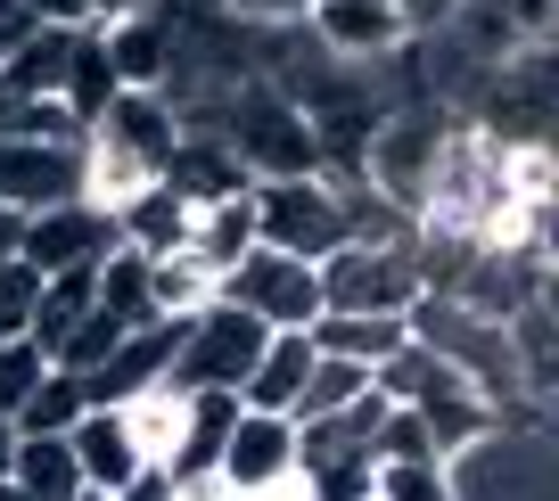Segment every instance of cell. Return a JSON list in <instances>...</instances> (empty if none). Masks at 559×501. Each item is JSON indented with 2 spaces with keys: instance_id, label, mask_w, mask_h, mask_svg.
<instances>
[{
  "instance_id": "cell-1",
  "label": "cell",
  "mask_w": 559,
  "mask_h": 501,
  "mask_svg": "<svg viewBox=\"0 0 559 501\" xmlns=\"http://www.w3.org/2000/svg\"><path fill=\"white\" fill-rule=\"evenodd\" d=\"M190 132H223L230 156H239L255 181H288V174H321V140H313V116H305L272 74H247L239 91H223L206 123Z\"/></svg>"
},
{
  "instance_id": "cell-2",
  "label": "cell",
  "mask_w": 559,
  "mask_h": 501,
  "mask_svg": "<svg viewBox=\"0 0 559 501\" xmlns=\"http://www.w3.org/2000/svg\"><path fill=\"white\" fill-rule=\"evenodd\" d=\"M379 395L428 419V428H437V444H444V461H453V452L493 444V428H502V411L477 395L469 370L444 362V354H437V346H419V337L395 354V362H379Z\"/></svg>"
},
{
  "instance_id": "cell-3",
  "label": "cell",
  "mask_w": 559,
  "mask_h": 501,
  "mask_svg": "<svg viewBox=\"0 0 559 501\" xmlns=\"http://www.w3.org/2000/svg\"><path fill=\"white\" fill-rule=\"evenodd\" d=\"M321 296H330V312H412L428 296L419 230H403V239H346L321 263Z\"/></svg>"
},
{
  "instance_id": "cell-4",
  "label": "cell",
  "mask_w": 559,
  "mask_h": 501,
  "mask_svg": "<svg viewBox=\"0 0 559 501\" xmlns=\"http://www.w3.org/2000/svg\"><path fill=\"white\" fill-rule=\"evenodd\" d=\"M255 223H263V247L330 263L337 247H346V198H337V181H321V174L255 181Z\"/></svg>"
},
{
  "instance_id": "cell-5",
  "label": "cell",
  "mask_w": 559,
  "mask_h": 501,
  "mask_svg": "<svg viewBox=\"0 0 559 501\" xmlns=\"http://www.w3.org/2000/svg\"><path fill=\"white\" fill-rule=\"evenodd\" d=\"M453 107L437 99H412V107H386L379 140H370V190H386L403 214L419 223V190H428V174H437L444 140H453Z\"/></svg>"
},
{
  "instance_id": "cell-6",
  "label": "cell",
  "mask_w": 559,
  "mask_h": 501,
  "mask_svg": "<svg viewBox=\"0 0 559 501\" xmlns=\"http://www.w3.org/2000/svg\"><path fill=\"white\" fill-rule=\"evenodd\" d=\"M223 305L255 312L263 329H313L321 312H330V296H321V263L280 255V247H255V255H239L223 272Z\"/></svg>"
},
{
  "instance_id": "cell-7",
  "label": "cell",
  "mask_w": 559,
  "mask_h": 501,
  "mask_svg": "<svg viewBox=\"0 0 559 501\" xmlns=\"http://www.w3.org/2000/svg\"><path fill=\"white\" fill-rule=\"evenodd\" d=\"M263 346H272V329H263L255 312H239V305H223V296H214V305L198 312L190 329H181L174 386H190V395H206V386H230V395H239Z\"/></svg>"
},
{
  "instance_id": "cell-8",
  "label": "cell",
  "mask_w": 559,
  "mask_h": 501,
  "mask_svg": "<svg viewBox=\"0 0 559 501\" xmlns=\"http://www.w3.org/2000/svg\"><path fill=\"white\" fill-rule=\"evenodd\" d=\"M116 247H123L116 214H99V206H83V198H67V206H41V214H25V239H17V255L34 263L41 279H50V272H91V263H107Z\"/></svg>"
},
{
  "instance_id": "cell-9",
  "label": "cell",
  "mask_w": 559,
  "mask_h": 501,
  "mask_svg": "<svg viewBox=\"0 0 559 501\" xmlns=\"http://www.w3.org/2000/svg\"><path fill=\"white\" fill-rule=\"evenodd\" d=\"M305 468V428L297 419H280V411H239V428H230L223 444V493H263V485L280 477H297Z\"/></svg>"
},
{
  "instance_id": "cell-10",
  "label": "cell",
  "mask_w": 559,
  "mask_h": 501,
  "mask_svg": "<svg viewBox=\"0 0 559 501\" xmlns=\"http://www.w3.org/2000/svg\"><path fill=\"white\" fill-rule=\"evenodd\" d=\"M107 67H116L123 91H165L174 83V9L165 0H140V9H116L99 17Z\"/></svg>"
},
{
  "instance_id": "cell-11",
  "label": "cell",
  "mask_w": 559,
  "mask_h": 501,
  "mask_svg": "<svg viewBox=\"0 0 559 501\" xmlns=\"http://www.w3.org/2000/svg\"><path fill=\"white\" fill-rule=\"evenodd\" d=\"M83 198V148H58V140H0V206L41 214Z\"/></svg>"
},
{
  "instance_id": "cell-12",
  "label": "cell",
  "mask_w": 559,
  "mask_h": 501,
  "mask_svg": "<svg viewBox=\"0 0 559 501\" xmlns=\"http://www.w3.org/2000/svg\"><path fill=\"white\" fill-rule=\"evenodd\" d=\"M313 34L330 41L346 67H379V58L412 50V25H403V0H321Z\"/></svg>"
},
{
  "instance_id": "cell-13",
  "label": "cell",
  "mask_w": 559,
  "mask_h": 501,
  "mask_svg": "<svg viewBox=\"0 0 559 501\" xmlns=\"http://www.w3.org/2000/svg\"><path fill=\"white\" fill-rule=\"evenodd\" d=\"M181 329H190V321L132 329V337L91 370V403H132V395H148V386H165V379H174V354H181Z\"/></svg>"
},
{
  "instance_id": "cell-14",
  "label": "cell",
  "mask_w": 559,
  "mask_h": 501,
  "mask_svg": "<svg viewBox=\"0 0 559 501\" xmlns=\"http://www.w3.org/2000/svg\"><path fill=\"white\" fill-rule=\"evenodd\" d=\"M74 468H83V485L91 493H123V485L140 477V436H132V419H123V403H91L83 419H74Z\"/></svg>"
},
{
  "instance_id": "cell-15",
  "label": "cell",
  "mask_w": 559,
  "mask_h": 501,
  "mask_svg": "<svg viewBox=\"0 0 559 501\" xmlns=\"http://www.w3.org/2000/svg\"><path fill=\"white\" fill-rule=\"evenodd\" d=\"M321 370V346H313V329H272V346L255 354V370H247L239 403L247 411H280V419H297L305 386H313Z\"/></svg>"
},
{
  "instance_id": "cell-16",
  "label": "cell",
  "mask_w": 559,
  "mask_h": 501,
  "mask_svg": "<svg viewBox=\"0 0 559 501\" xmlns=\"http://www.w3.org/2000/svg\"><path fill=\"white\" fill-rule=\"evenodd\" d=\"M91 132H99V140H116V148H132L140 165H157V174H165L190 123H181V107L165 99V91H116V99H107V116L91 123Z\"/></svg>"
},
{
  "instance_id": "cell-17",
  "label": "cell",
  "mask_w": 559,
  "mask_h": 501,
  "mask_svg": "<svg viewBox=\"0 0 559 501\" xmlns=\"http://www.w3.org/2000/svg\"><path fill=\"white\" fill-rule=\"evenodd\" d=\"M165 181H174L190 206H214V198L255 190V174H247L239 156H230V140H223V132H181V148H174V165H165Z\"/></svg>"
},
{
  "instance_id": "cell-18",
  "label": "cell",
  "mask_w": 559,
  "mask_h": 501,
  "mask_svg": "<svg viewBox=\"0 0 559 501\" xmlns=\"http://www.w3.org/2000/svg\"><path fill=\"white\" fill-rule=\"evenodd\" d=\"M313 346L337 354V362L379 370V362H395V354L412 346V312H321V321H313Z\"/></svg>"
},
{
  "instance_id": "cell-19",
  "label": "cell",
  "mask_w": 559,
  "mask_h": 501,
  "mask_svg": "<svg viewBox=\"0 0 559 501\" xmlns=\"http://www.w3.org/2000/svg\"><path fill=\"white\" fill-rule=\"evenodd\" d=\"M223 296V272H214L198 247H174V255H148V305L157 321H198V312Z\"/></svg>"
},
{
  "instance_id": "cell-20",
  "label": "cell",
  "mask_w": 559,
  "mask_h": 501,
  "mask_svg": "<svg viewBox=\"0 0 559 501\" xmlns=\"http://www.w3.org/2000/svg\"><path fill=\"white\" fill-rule=\"evenodd\" d=\"M116 230H123V247H140V255H174V247H190L198 206L174 190V181H157V190H140L132 206L116 214Z\"/></svg>"
},
{
  "instance_id": "cell-21",
  "label": "cell",
  "mask_w": 559,
  "mask_h": 501,
  "mask_svg": "<svg viewBox=\"0 0 559 501\" xmlns=\"http://www.w3.org/2000/svg\"><path fill=\"white\" fill-rule=\"evenodd\" d=\"M157 165H140L132 148H116V140H99V132H83V206H99V214H123L140 190H157Z\"/></svg>"
},
{
  "instance_id": "cell-22",
  "label": "cell",
  "mask_w": 559,
  "mask_h": 501,
  "mask_svg": "<svg viewBox=\"0 0 559 501\" xmlns=\"http://www.w3.org/2000/svg\"><path fill=\"white\" fill-rule=\"evenodd\" d=\"M123 419H132V436H140V461L148 468H174L181 461V444H190V386H148V395H132L123 403Z\"/></svg>"
},
{
  "instance_id": "cell-23",
  "label": "cell",
  "mask_w": 559,
  "mask_h": 501,
  "mask_svg": "<svg viewBox=\"0 0 559 501\" xmlns=\"http://www.w3.org/2000/svg\"><path fill=\"white\" fill-rule=\"evenodd\" d=\"M9 485L25 501H83V468H74V444L67 436H17V461H9Z\"/></svg>"
},
{
  "instance_id": "cell-24",
  "label": "cell",
  "mask_w": 559,
  "mask_h": 501,
  "mask_svg": "<svg viewBox=\"0 0 559 501\" xmlns=\"http://www.w3.org/2000/svg\"><path fill=\"white\" fill-rule=\"evenodd\" d=\"M74 25H41L17 58H0V83L17 91V99H67V67H74Z\"/></svg>"
},
{
  "instance_id": "cell-25",
  "label": "cell",
  "mask_w": 559,
  "mask_h": 501,
  "mask_svg": "<svg viewBox=\"0 0 559 501\" xmlns=\"http://www.w3.org/2000/svg\"><path fill=\"white\" fill-rule=\"evenodd\" d=\"M510 362H519V386H526V403H559V321L543 312V296L526 312H510Z\"/></svg>"
},
{
  "instance_id": "cell-26",
  "label": "cell",
  "mask_w": 559,
  "mask_h": 501,
  "mask_svg": "<svg viewBox=\"0 0 559 501\" xmlns=\"http://www.w3.org/2000/svg\"><path fill=\"white\" fill-rule=\"evenodd\" d=\"M190 247L214 263V272H230L239 255H255V247H263V223H255V190H239V198H214V206H198V230H190Z\"/></svg>"
},
{
  "instance_id": "cell-27",
  "label": "cell",
  "mask_w": 559,
  "mask_h": 501,
  "mask_svg": "<svg viewBox=\"0 0 559 501\" xmlns=\"http://www.w3.org/2000/svg\"><path fill=\"white\" fill-rule=\"evenodd\" d=\"M239 411H247V403L230 395V386H206V395H190V444H181L174 477H214V468H223L230 428H239Z\"/></svg>"
},
{
  "instance_id": "cell-28",
  "label": "cell",
  "mask_w": 559,
  "mask_h": 501,
  "mask_svg": "<svg viewBox=\"0 0 559 501\" xmlns=\"http://www.w3.org/2000/svg\"><path fill=\"white\" fill-rule=\"evenodd\" d=\"M91 411V379L67 362H50V379L34 386V403L17 411V436H74V419Z\"/></svg>"
},
{
  "instance_id": "cell-29",
  "label": "cell",
  "mask_w": 559,
  "mask_h": 501,
  "mask_svg": "<svg viewBox=\"0 0 559 501\" xmlns=\"http://www.w3.org/2000/svg\"><path fill=\"white\" fill-rule=\"evenodd\" d=\"M116 67H107V41H99V25H83V41H74V67H67V107L83 116V132L107 116V99H116Z\"/></svg>"
},
{
  "instance_id": "cell-30",
  "label": "cell",
  "mask_w": 559,
  "mask_h": 501,
  "mask_svg": "<svg viewBox=\"0 0 559 501\" xmlns=\"http://www.w3.org/2000/svg\"><path fill=\"white\" fill-rule=\"evenodd\" d=\"M99 305L116 312V321H132V329L157 321V305H148V255H140V247H116V255L99 263Z\"/></svg>"
},
{
  "instance_id": "cell-31",
  "label": "cell",
  "mask_w": 559,
  "mask_h": 501,
  "mask_svg": "<svg viewBox=\"0 0 559 501\" xmlns=\"http://www.w3.org/2000/svg\"><path fill=\"white\" fill-rule=\"evenodd\" d=\"M370 386H379V370H362V362H337V354H321L313 386H305V403H297V428H305V419H330V411H346V403H362Z\"/></svg>"
},
{
  "instance_id": "cell-32",
  "label": "cell",
  "mask_w": 559,
  "mask_h": 501,
  "mask_svg": "<svg viewBox=\"0 0 559 501\" xmlns=\"http://www.w3.org/2000/svg\"><path fill=\"white\" fill-rule=\"evenodd\" d=\"M379 501H461L453 461H379Z\"/></svg>"
},
{
  "instance_id": "cell-33",
  "label": "cell",
  "mask_w": 559,
  "mask_h": 501,
  "mask_svg": "<svg viewBox=\"0 0 559 501\" xmlns=\"http://www.w3.org/2000/svg\"><path fill=\"white\" fill-rule=\"evenodd\" d=\"M41 379H50V354L34 337H0V419H17Z\"/></svg>"
},
{
  "instance_id": "cell-34",
  "label": "cell",
  "mask_w": 559,
  "mask_h": 501,
  "mask_svg": "<svg viewBox=\"0 0 559 501\" xmlns=\"http://www.w3.org/2000/svg\"><path fill=\"white\" fill-rule=\"evenodd\" d=\"M41 288H50V279H41L25 255L0 263V337H34V321H41Z\"/></svg>"
},
{
  "instance_id": "cell-35",
  "label": "cell",
  "mask_w": 559,
  "mask_h": 501,
  "mask_svg": "<svg viewBox=\"0 0 559 501\" xmlns=\"http://www.w3.org/2000/svg\"><path fill=\"white\" fill-rule=\"evenodd\" d=\"M370 452H379V461H444L437 428H428L419 411H403V403H386V419H379V436H370Z\"/></svg>"
},
{
  "instance_id": "cell-36",
  "label": "cell",
  "mask_w": 559,
  "mask_h": 501,
  "mask_svg": "<svg viewBox=\"0 0 559 501\" xmlns=\"http://www.w3.org/2000/svg\"><path fill=\"white\" fill-rule=\"evenodd\" d=\"M123 337H132V321H116L107 305H91V312H83V329H74L67 346H58V362H67V370H83V379H91V370H99L107 354L123 346Z\"/></svg>"
},
{
  "instance_id": "cell-37",
  "label": "cell",
  "mask_w": 559,
  "mask_h": 501,
  "mask_svg": "<svg viewBox=\"0 0 559 501\" xmlns=\"http://www.w3.org/2000/svg\"><path fill=\"white\" fill-rule=\"evenodd\" d=\"M239 25H263V34H288V25H313L321 0H223Z\"/></svg>"
},
{
  "instance_id": "cell-38",
  "label": "cell",
  "mask_w": 559,
  "mask_h": 501,
  "mask_svg": "<svg viewBox=\"0 0 559 501\" xmlns=\"http://www.w3.org/2000/svg\"><path fill=\"white\" fill-rule=\"evenodd\" d=\"M34 34H41V17H34V9H25V0H0V58H17Z\"/></svg>"
},
{
  "instance_id": "cell-39",
  "label": "cell",
  "mask_w": 559,
  "mask_h": 501,
  "mask_svg": "<svg viewBox=\"0 0 559 501\" xmlns=\"http://www.w3.org/2000/svg\"><path fill=\"white\" fill-rule=\"evenodd\" d=\"M25 9H34L41 25H74V34H83V25H99V9H91V0H25Z\"/></svg>"
},
{
  "instance_id": "cell-40",
  "label": "cell",
  "mask_w": 559,
  "mask_h": 501,
  "mask_svg": "<svg viewBox=\"0 0 559 501\" xmlns=\"http://www.w3.org/2000/svg\"><path fill=\"white\" fill-rule=\"evenodd\" d=\"M453 9H461V0H403V25H412V34H444Z\"/></svg>"
},
{
  "instance_id": "cell-41",
  "label": "cell",
  "mask_w": 559,
  "mask_h": 501,
  "mask_svg": "<svg viewBox=\"0 0 559 501\" xmlns=\"http://www.w3.org/2000/svg\"><path fill=\"white\" fill-rule=\"evenodd\" d=\"M107 501H174V468H140L123 493H107Z\"/></svg>"
},
{
  "instance_id": "cell-42",
  "label": "cell",
  "mask_w": 559,
  "mask_h": 501,
  "mask_svg": "<svg viewBox=\"0 0 559 501\" xmlns=\"http://www.w3.org/2000/svg\"><path fill=\"white\" fill-rule=\"evenodd\" d=\"M535 255H543V272H559V198L535 214Z\"/></svg>"
},
{
  "instance_id": "cell-43",
  "label": "cell",
  "mask_w": 559,
  "mask_h": 501,
  "mask_svg": "<svg viewBox=\"0 0 559 501\" xmlns=\"http://www.w3.org/2000/svg\"><path fill=\"white\" fill-rule=\"evenodd\" d=\"M230 501H321V493H313V485H305V468H297V477L263 485V493H230Z\"/></svg>"
},
{
  "instance_id": "cell-44",
  "label": "cell",
  "mask_w": 559,
  "mask_h": 501,
  "mask_svg": "<svg viewBox=\"0 0 559 501\" xmlns=\"http://www.w3.org/2000/svg\"><path fill=\"white\" fill-rule=\"evenodd\" d=\"M17 239H25V214H17V206H0V263L17 255Z\"/></svg>"
},
{
  "instance_id": "cell-45",
  "label": "cell",
  "mask_w": 559,
  "mask_h": 501,
  "mask_svg": "<svg viewBox=\"0 0 559 501\" xmlns=\"http://www.w3.org/2000/svg\"><path fill=\"white\" fill-rule=\"evenodd\" d=\"M9 461H17V419H0V477H9Z\"/></svg>"
},
{
  "instance_id": "cell-46",
  "label": "cell",
  "mask_w": 559,
  "mask_h": 501,
  "mask_svg": "<svg viewBox=\"0 0 559 501\" xmlns=\"http://www.w3.org/2000/svg\"><path fill=\"white\" fill-rule=\"evenodd\" d=\"M543 312L559 321V272H543Z\"/></svg>"
},
{
  "instance_id": "cell-47",
  "label": "cell",
  "mask_w": 559,
  "mask_h": 501,
  "mask_svg": "<svg viewBox=\"0 0 559 501\" xmlns=\"http://www.w3.org/2000/svg\"><path fill=\"white\" fill-rule=\"evenodd\" d=\"M0 501H25V493H17V485H9V477H0Z\"/></svg>"
},
{
  "instance_id": "cell-48",
  "label": "cell",
  "mask_w": 559,
  "mask_h": 501,
  "mask_svg": "<svg viewBox=\"0 0 559 501\" xmlns=\"http://www.w3.org/2000/svg\"><path fill=\"white\" fill-rule=\"evenodd\" d=\"M83 501H107V493H83Z\"/></svg>"
},
{
  "instance_id": "cell-49",
  "label": "cell",
  "mask_w": 559,
  "mask_h": 501,
  "mask_svg": "<svg viewBox=\"0 0 559 501\" xmlns=\"http://www.w3.org/2000/svg\"><path fill=\"white\" fill-rule=\"evenodd\" d=\"M174 9H190V0H174Z\"/></svg>"
},
{
  "instance_id": "cell-50",
  "label": "cell",
  "mask_w": 559,
  "mask_h": 501,
  "mask_svg": "<svg viewBox=\"0 0 559 501\" xmlns=\"http://www.w3.org/2000/svg\"><path fill=\"white\" fill-rule=\"evenodd\" d=\"M370 501H379V493H370Z\"/></svg>"
}]
</instances>
